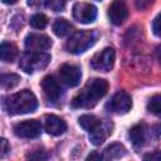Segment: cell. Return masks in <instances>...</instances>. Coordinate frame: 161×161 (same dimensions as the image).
Masks as SVG:
<instances>
[{"label": "cell", "instance_id": "cell-1", "mask_svg": "<svg viewBox=\"0 0 161 161\" xmlns=\"http://www.w3.org/2000/svg\"><path fill=\"white\" fill-rule=\"evenodd\" d=\"M108 91V82L102 78L89 79L84 88L78 93L73 101L72 106L75 108H92L97 104V102L106 96Z\"/></svg>", "mask_w": 161, "mask_h": 161}, {"label": "cell", "instance_id": "cell-2", "mask_svg": "<svg viewBox=\"0 0 161 161\" xmlns=\"http://www.w3.org/2000/svg\"><path fill=\"white\" fill-rule=\"evenodd\" d=\"M4 108L9 114H25L38 108V99L29 89H23L10 94L4 101Z\"/></svg>", "mask_w": 161, "mask_h": 161}, {"label": "cell", "instance_id": "cell-3", "mask_svg": "<svg viewBox=\"0 0 161 161\" xmlns=\"http://www.w3.org/2000/svg\"><path fill=\"white\" fill-rule=\"evenodd\" d=\"M96 40L97 33L94 30H77L65 42V49L72 54H80L93 47Z\"/></svg>", "mask_w": 161, "mask_h": 161}, {"label": "cell", "instance_id": "cell-4", "mask_svg": "<svg viewBox=\"0 0 161 161\" xmlns=\"http://www.w3.org/2000/svg\"><path fill=\"white\" fill-rule=\"evenodd\" d=\"M50 63V55L44 52H26L20 57L19 67L28 74L43 70Z\"/></svg>", "mask_w": 161, "mask_h": 161}, {"label": "cell", "instance_id": "cell-5", "mask_svg": "<svg viewBox=\"0 0 161 161\" xmlns=\"http://www.w3.org/2000/svg\"><path fill=\"white\" fill-rule=\"evenodd\" d=\"M114 59H116L114 49L107 47L93 55V58L91 59V67L98 72H108L112 69L114 64Z\"/></svg>", "mask_w": 161, "mask_h": 161}, {"label": "cell", "instance_id": "cell-6", "mask_svg": "<svg viewBox=\"0 0 161 161\" xmlns=\"http://www.w3.org/2000/svg\"><path fill=\"white\" fill-rule=\"evenodd\" d=\"M132 108L131 96L123 91H119L113 94V97L107 103V109L116 114H125Z\"/></svg>", "mask_w": 161, "mask_h": 161}, {"label": "cell", "instance_id": "cell-7", "mask_svg": "<svg viewBox=\"0 0 161 161\" xmlns=\"http://www.w3.org/2000/svg\"><path fill=\"white\" fill-rule=\"evenodd\" d=\"M13 131L21 138H36L42 133V123L36 119H26L16 123Z\"/></svg>", "mask_w": 161, "mask_h": 161}, {"label": "cell", "instance_id": "cell-8", "mask_svg": "<svg viewBox=\"0 0 161 161\" xmlns=\"http://www.w3.org/2000/svg\"><path fill=\"white\" fill-rule=\"evenodd\" d=\"M72 13L73 18L82 24L93 23L97 18V8L88 3H75L73 5Z\"/></svg>", "mask_w": 161, "mask_h": 161}, {"label": "cell", "instance_id": "cell-9", "mask_svg": "<svg viewBox=\"0 0 161 161\" xmlns=\"http://www.w3.org/2000/svg\"><path fill=\"white\" fill-rule=\"evenodd\" d=\"M28 52H45L52 47V39L44 34H29L24 42Z\"/></svg>", "mask_w": 161, "mask_h": 161}, {"label": "cell", "instance_id": "cell-10", "mask_svg": "<svg viewBox=\"0 0 161 161\" xmlns=\"http://www.w3.org/2000/svg\"><path fill=\"white\" fill-rule=\"evenodd\" d=\"M59 77L60 80L68 86V87H75L79 84L80 78H82V72L79 69V67L74 65V64H63L59 68Z\"/></svg>", "mask_w": 161, "mask_h": 161}, {"label": "cell", "instance_id": "cell-11", "mask_svg": "<svg viewBox=\"0 0 161 161\" xmlns=\"http://www.w3.org/2000/svg\"><path fill=\"white\" fill-rule=\"evenodd\" d=\"M128 15L127 5L123 0H113V3L108 8V18L112 24L121 25Z\"/></svg>", "mask_w": 161, "mask_h": 161}, {"label": "cell", "instance_id": "cell-12", "mask_svg": "<svg viewBox=\"0 0 161 161\" xmlns=\"http://www.w3.org/2000/svg\"><path fill=\"white\" fill-rule=\"evenodd\" d=\"M42 89H43V93H44L45 98L49 102H53V103L57 102L62 96V88H60L59 83L52 75H47V77L43 78Z\"/></svg>", "mask_w": 161, "mask_h": 161}, {"label": "cell", "instance_id": "cell-13", "mask_svg": "<svg viewBox=\"0 0 161 161\" xmlns=\"http://www.w3.org/2000/svg\"><path fill=\"white\" fill-rule=\"evenodd\" d=\"M112 130H113V125L111 121H107V119H102L101 123L98 125V127L89 132V140L93 145L96 146H99L102 145L108 137L109 135L112 133Z\"/></svg>", "mask_w": 161, "mask_h": 161}, {"label": "cell", "instance_id": "cell-14", "mask_svg": "<svg viewBox=\"0 0 161 161\" xmlns=\"http://www.w3.org/2000/svg\"><path fill=\"white\" fill-rule=\"evenodd\" d=\"M44 130L52 136H59L67 131V123L58 116L48 114L44 119Z\"/></svg>", "mask_w": 161, "mask_h": 161}, {"label": "cell", "instance_id": "cell-15", "mask_svg": "<svg viewBox=\"0 0 161 161\" xmlns=\"http://www.w3.org/2000/svg\"><path fill=\"white\" fill-rule=\"evenodd\" d=\"M130 140L137 147L145 146L148 140V128L145 123H137L130 130Z\"/></svg>", "mask_w": 161, "mask_h": 161}, {"label": "cell", "instance_id": "cell-16", "mask_svg": "<svg viewBox=\"0 0 161 161\" xmlns=\"http://www.w3.org/2000/svg\"><path fill=\"white\" fill-rule=\"evenodd\" d=\"M53 31L57 36L59 38H63V36H67V35H70L73 33V25L67 20V19H63V18H59L54 21L53 24Z\"/></svg>", "mask_w": 161, "mask_h": 161}, {"label": "cell", "instance_id": "cell-17", "mask_svg": "<svg viewBox=\"0 0 161 161\" xmlns=\"http://www.w3.org/2000/svg\"><path fill=\"white\" fill-rule=\"evenodd\" d=\"M101 121H102V119H99V118H98L97 116H94V114H83V116H80V117L78 118L79 126H80L84 131H87L88 133L92 132V131H94V130L98 127V125L101 123Z\"/></svg>", "mask_w": 161, "mask_h": 161}, {"label": "cell", "instance_id": "cell-18", "mask_svg": "<svg viewBox=\"0 0 161 161\" xmlns=\"http://www.w3.org/2000/svg\"><path fill=\"white\" fill-rule=\"evenodd\" d=\"M18 48L9 42H3L0 47V58L3 62H13L16 58Z\"/></svg>", "mask_w": 161, "mask_h": 161}, {"label": "cell", "instance_id": "cell-19", "mask_svg": "<svg viewBox=\"0 0 161 161\" xmlns=\"http://www.w3.org/2000/svg\"><path fill=\"white\" fill-rule=\"evenodd\" d=\"M126 155V148L121 143H112L109 145L103 153V158L112 160V158H119Z\"/></svg>", "mask_w": 161, "mask_h": 161}, {"label": "cell", "instance_id": "cell-20", "mask_svg": "<svg viewBox=\"0 0 161 161\" xmlns=\"http://www.w3.org/2000/svg\"><path fill=\"white\" fill-rule=\"evenodd\" d=\"M0 82H1V87H3V88L11 89V88H14L15 86H18V83L20 82V77H19L18 74H14V73L3 74Z\"/></svg>", "mask_w": 161, "mask_h": 161}, {"label": "cell", "instance_id": "cell-21", "mask_svg": "<svg viewBox=\"0 0 161 161\" xmlns=\"http://www.w3.org/2000/svg\"><path fill=\"white\" fill-rule=\"evenodd\" d=\"M147 109L152 114L161 117V94H155L153 97L150 98L147 103Z\"/></svg>", "mask_w": 161, "mask_h": 161}, {"label": "cell", "instance_id": "cell-22", "mask_svg": "<svg viewBox=\"0 0 161 161\" xmlns=\"http://www.w3.org/2000/svg\"><path fill=\"white\" fill-rule=\"evenodd\" d=\"M30 25L35 29H44L48 25V18L42 13L34 14L30 18Z\"/></svg>", "mask_w": 161, "mask_h": 161}, {"label": "cell", "instance_id": "cell-23", "mask_svg": "<svg viewBox=\"0 0 161 161\" xmlns=\"http://www.w3.org/2000/svg\"><path fill=\"white\" fill-rule=\"evenodd\" d=\"M47 6L54 11H62L64 9V0H48Z\"/></svg>", "mask_w": 161, "mask_h": 161}, {"label": "cell", "instance_id": "cell-24", "mask_svg": "<svg viewBox=\"0 0 161 161\" xmlns=\"http://www.w3.org/2000/svg\"><path fill=\"white\" fill-rule=\"evenodd\" d=\"M152 30L157 36H161V14L155 18L152 23Z\"/></svg>", "mask_w": 161, "mask_h": 161}, {"label": "cell", "instance_id": "cell-25", "mask_svg": "<svg viewBox=\"0 0 161 161\" xmlns=\"http://www.w3.org/2000/svg\"><path fill=\"white\" fill-rule=\"evenodd\" d=\"M145 160H156V161H161V151H155L151 153H147L143 156Z\"/></svg>", "mask_w": 161, "mask_h": 161}, {"label": "cell", "instance_id": "cell-26", "mask_svg": "<svg viewBox=\"0 0 161 161\" xmlns=\"http://www.w3.org/2000/svg\"><path fill=\"white\" fill-rule=\"evenodd\" d=\"M47 1H48V0H26L28 5H30V6H33V8L44 6V5H47Z\"/></svg>", "mask_w": 161, "mask_h": 161}, {"label": "cell", "instance_id": "cell-27", "mask_svg": "<svg viewBox=\"0 0 161 161\" xmlns=\"http://www.w3.org/2000/svg\"><path fill=\"white\" fill-rule=\"evenodd\" d=\"M8 151H10V146L8 145V141L5 138H3L1 140V157H5Z\"/></svg>", "mask_w": 161, "mask_h": 161}, {"label": "cell", "instance_id": "cell-28", "mask_svg": "<svg viewBox=\"0 0 161 161\" xmlns=\"http://www.w3.org/2000/svg\"><path fill=\"white\" fill-rule=\"evenodd\" d=\"M94 158L102 160V158H103V155H101V153H97V152H93V153H91V155L87 157V160H94Z\"/></svg>", "mask_w": 161, "mask_h": 161}, {"label": "cell", "instance_id": "cell-29", "mask_svg": "<svg viewBox=\"0 0 161 161\" xmlns=\"http://www.w3.org/2000/svg\"><path fill=\"white\" fill-rule=\"evenodd\" d=\"M29 157H30V158H47V156L43 155L42 152H40V153L38 152L36 155H29Z\"/></svg>", "mask_w": 161, "mask_h": 161}, {"label": "cell", "instance_id": "cell-30", "mask_svg": "<svg viewBox=\"0 0 161 161\" xmlns=\"http://www.w3.org/2000/svg\"><path fill=\"white\" fill-rule=\"evenodd\" d=\"M4 4H8V5H13L15 3H18V0H3Z\"/></svg>", "mask_w": 161, "mask_h": 161}]
</instances>
